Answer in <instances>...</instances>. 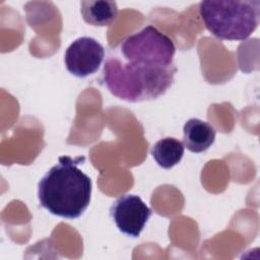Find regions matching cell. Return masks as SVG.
<instances>
[{
    "mask_svg": "<svg viewBox=\"0 0 260 260\" xmlns=\"http://www.w3.org/2000/svg\"><path fill=\"white\" fill-rule=\"evenodd\" d=\"M84 157H59L40 180L38 198L42 207L50 213L67 218L80 217L89 205L92 184L90 178L78 169Z\"/></svg>",
    "mask_w": 260,
    "mask_h": 260,
    "instance_id": "6da1fadb",
    "label": "cell"
},
{
    "mask_svg": "<svg viewBox=\"0 0 260 260\" xmlns=\"http://www.w3.org/2000/svg\"><path fill=\"white\" fill-rule=\"evenodd\" d=\"M177 67H159L111 56L103 68V81L115 96L130 103L157 99L174 83Z\"/></svg>",
    "mask_w": 260,
    "mask_h": 260,
    "instance_id": "7a4b0ae2",
    "label": "cell"
},
{
    "mask_svg": "<svg viewBox=\"0 0 260 260\" xmlns=\"http://www.w3.org/2000/svg\"><path fill=\"white\" fill-rule=\"evenodd\" d=\"M205 27L217 39L244 41L257 28L259 0H208L199 4Z\"/></svg>",
    "mask_w": 260,
    "mask_h": 260,
    "instance_id": "3957f363",
    "label": "cell"
},
{
    "mask_svg": "<svg viewBox=\"0 0 260 260\" xmlns=\"http://www.w3.org/2000/svg\"><path fill=\"white\" fill-rule=\"evenodd\" d=\"M123 55L147 58L164 66H174L176 46L171 38L153 25L128 36L120 45Z\"/></svg>",
    "mask_w": 260,
    "mask_h": 260,
    "instance_id": "277c9868",
    "label": "cell"
},
{
    "mask_svg": "<svg viewBox=\"0 0 260 260\" xmlns=\"http://www.w3.org/2000/svg\"><path fill=\"white\" fill-rule=\"evenodd\" d=\"M151 214V209L135 194L121 195L110 208V215L118 230L131 238L140 236Z\"/></svg>",
    "mask_w": 260,
    "mask_h": 260,
    "instance_id": "5b68a950",
    "label": "cell"
},
{
    "mask_svg": "<svg viewBox=\"0 0 260 260\" xmlns=\"http://www.w3.org/2000/svg\"><path fill=\"white\" fill-rule=\"evenodd\" d=\"M104 58L105 49L101 43L90 37H81L67 48L64 62L69 73L84 78L99 70Z\"/></svg>",
    "mask_w": 260,
    "mask_h": 260,
    "instance_id": "8992f818",
    "label": "cell"
},
{
    "mask_svg": "<svg viewBox=\"0 0 260 260\" xmlns=\"http://www.w3.org/2000/svg\"><path fill=\"white\" fill-rule=\"evenodd\" d=\"M183 134L184 146L191 152L200 153L213 144L216 131L208 122L192 118L185 123Z\"/></svg>",
    "mask_w": 260,
    "mask_h": 260,
    "instance_id": "52a82bcc",
    "label": "cell"
},
{
    "mask_svg": "<svg viewBox=\"0 0 260 260\" xmlns=\"http://www.w3.org/2000/svg\"><path fill=\"white\" fill-rule=\"evenodd\" d=\"M83 20L93 26H108L118 17V6L115 1L86 0L80 3Z\"/></svg>",
    "mask_w": 260,
    "mask_h": 260,
    "instance_id": "ba28073f",
    "label": "cell"
},
{
    "mask_svg": "<svg viewBox=\"0 0 260 260\" xmlns=\"http://www.w3.org/2000/svg\"><path fill=\"white\" fill-rule=\"evenodd\" d=\"M184 150L185 146L182 141L174 137H165L152 145L150 152L155 162L168 170L181 161Z\"/></svg>",
    "mask_w": 260,
    "mask_h": 260,
    "instance_id": "9c48e42d",
    "label": "cell"
}]
</instances>
